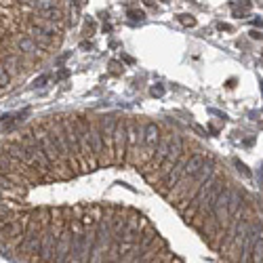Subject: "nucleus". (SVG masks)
I'll return each instance as SVG.
<instances>
[{
    "mask_svg": "<svg viewBox=\"0 0 263 263\" xmlns=\"http://www.w3.org/2000/svg\"><path fill=\"white\" fill-rule=\"evenodd\" d=\"M114 213L116 211H109V215H103L99 219V223H97L91 263H107L109 248H112V242H114Z\"/></svg>",
    "mask_w": 263,
    "mask_h": 263,
    "instance_id": "f257e3e1",
    "label": "nucleus"
},
{
    "mask_svg": "<svg viewBox=\"0 0 263 263\" xmlns=\"http://www.w3.org/2000/svg\"><path fill=\"white\" fill-rule=\"evenodd\" d=\"M45 215V211H38V213H32V217L27 219V228H25V234L21 238V244H19V251L25 253V255H34V253H40V244H43V234H45V219H40Z\"/></svg>",
    "mask_w": 263,
    "mask_h": 263,
    "instance_id": "f03ea898",
    "label": "nucleus"
},
{
    "mask_svg": "<svg viewBox=\"0 0 263 263\" xmlns=\"http://www.w3.org/2000/svg\"><path fill=\"white\" fill-rule=\"evenodd\" d=\"M61 232H63L61 219H57V221L53 219L51 223H47L45 234H43V244H40V261H43V263H53Z\"/></svg>",
    "mask_w": 263,
    "mask_h": 263,
    "instance_id": "7ed1b4c3",
    "label": "nucleus"
},
{
    "mask_svg": "<svg viewBox=\"0 0 263 263\" xmlns=\"http://www.w3.org/2000/svg\"><path fill=\"white\" fill-rule=\"evenodd\" d=\"M143 131L145 124H141L139 120H129V145H127V160L129 164L137 162V154H141L143 147Z\"/></svg>",
    "mask_w": 263,
    "mask_h": 263,
    "instance_id": "20e7f679",
    "label": "nucleus"
},
{
    "mask_svg": "<svg viewBox=\"0 0 263 263\" xmlns=\"http://www.w3.org/2000/svg\"><path fill=\"white\" fill-rule=\"evenodd\" d=\"M162 141V131L156 122H145V131H143V147H141V160L147 164L152 156L156 154V147Z\"/></svg>",
    "mask_w": 263,
    "mask_h": 263,
    "instance_id": "39448f33",
    "label": "nucleus"
},
{
    "mask_svg": "<svg viewBox=\"0 0 263 263\" xmlns=\"http://www.w3.org/2000/svg\"><path fill=\"white\" fill-rule=\"evenodd\" d=\"M261 232H263V226L259 223V221H257V223H251V228H248L242 244L238 246V251H240L238 263H253V248H255L257 240L261 238Z\"/></svg>",
    "mask_w": 263,
    "mask_h": 263,
    "instance_id": "423d86ee",
    "label": "nucleus"
},
{
    "mask_svg": "<svg viewBox=\"0 0 263 263\" xmlns=\"http://www.w3.org/2000/svg\"><path fill=\"white\" fill-rule=\"evenodd\" d=\"M27 228V221L19 215H13L9 221H3V242H15L23 238Z\"/></svg>",
    "mask_w": 263,
    "mask_h": 263,
    "instance_id": "0eeeda50",
    "label": "nucleus"
},
{
    "mask_svg": "<svg viewBox=\"0 0 263 263\" xmlns=\"http://www.w3.org/2000/svg\"><path fill=\"white\" fill-rule=\"evenodd\" d=\"M57 34H59V32L55 30V25L49 23V21L40 23V25H34L32 30H30V36L38 43V47H53V45L59 40Z\"/></svg>",
    "mask_w": 263,
    "mask_h": 263,
    "instance_id": "6e6552de",
    "label": "nucleus"
},
{
    "mask_svg": "<svg viewBox=\"0 0 263 263\" xmlns=\"http://www.w3.org/2000/svg\"><path fill=\"white\" fill-rule=\"evenodd\" d=\"M127 145H129V120H118V127L114 133V152H116V162L127 160Z\"/></svg>",
    "mask_w": 263,
    "mask_h": 263,
    "instance_id": "1a4fd4ad",
    "label": "nucleus"
},
{
    "mask_svg": "<svg viewBox=\"0 0 263 263\" xmlns=\"http://www.w3.org/2000/svg\"><path fill=\"white\" fill-rule=\"evenodd\" d=\"M36 137H38V143L43 145V149H45V154L49 156V160L55 164V162H63V158H61V152H59V145H57V141H55V137H53V133L51 131H36Z\"/></svg>",
    "mask_w": 263,
    "mask_h": 263,
    "instance_id": "9d476101",
    "label": "nucleus"
},
{
    "mask_svg": "<svg viewBox=\"0 0 263 263\" xmlns=\"http://www.w3.org/2000/svg\"><path fill=\"white\" fill-rule=\"evenodd\" d=\"M17 49L21 53H36L38 51V43L32 36H21V38H17Z\"/></svg>",
    "mask_w": 263,
    "mask_h": 263,
    "instance_id": "9b49d317",
    "label": "nucleus"
},
{
    "mask_svg": "<svg viewBox=\"0 0 263 263\" xmlns=\"http://www.w3.org/2000/svg\"><path fill=\"white\" fill-rule=\"evenodd\" d=\"M38 17L43 19V21H49V23H57V21H61V17H63V13L55 7V9H49V11H43V13H38Z\"/></svg>",
    "mask_w": 263,
    "mask_h": 263,
    "instance_id": "f8f14e48",
    "label": "nucleus"
},
{
    "mask_svg": "<svg viewBox=\"0 0 263 263\" xmlns=\"http://www.w3.org/2000/svg\"><path fill=\"white\" fill-rule=\"evenodd\" d=\"M242 209V196H240V192L236 190H232V198H230V215L232 217H236Z\"/></svg>",
    "mask_w": 263,
    "mask_h": 263,
    "instance_id": "ddd939ff",
    "label": "nucleus"
},
{
    "mask_svg": "<svg viewBox=\"0 0 263 263\" xmlns=\"http://www.w3.org/2000/svg\"><path fill=\"white\" fill-rule=\"evenodd\" d=\"M253 263H263V236L257 240L253 248Z\"/></svg>",
    "mask_w": 263,
    "mask_h": 263,
    "instance_id": "4468645a",
    "label": "nucleus"
},
{
    "mask_svg": "<svg viewBox=\"0 0 263 263\" xmlns=\"http://www.w3.org/2000/svg\"><path fill=\"white\" fill-rule=\"evenodd\" d=\"M49 9H55L53 0H38L36 3V13H43V11H49Z\"/></svg>",
    "mask_w": 263,
    "mask_h": 263,
    "instance_id": "2eb2a0df",
    "label": "nucleus"
},
{
    "mask_svg": "<svg viewBox=\"0 0 263 263\" xmlns=\"http://www.w3.org/2000/svg\"><path fill=\"white\" fill-rule=\"evenodd\" d=\"M9 82H11V74L3 67V70H0V89L7 91L9 89Z\"/></svg>",
    "mask_w": 263,
    "mask_h": 263,
    "instance_id": "dca6fc26",
    "label": "nucleus"
},
{
    "mask_svg": "<svg viewBox=\"0 0 263 263\" xmlns=\"http://www.w3.org/2000/svg\"><path fill=\"white\" fill-rule=\"evenodd\" d=\"M127 15H129L133 21H143V19H145V13H143V11H139V9H129Z\"/></svg>",
    "mask_w": 263,
    "mask_h": 263,
    "instance_id": "f3484780",
    "label": "nucleus"
},
{
    "mask_svg": "<svg viewBox=\"0 0 263 263\" xmlns=\"http://www.w3.org/2000/svg\"><path fill=\"white\" fill-rule=\"evenodd\" d=\"M179 21H181L183 25H187V27H194V25H196V17L187 15V13H183V15H179Z\"/></svg>",
    "mask_w": 263,
    "mask_h": 263,
    "instance_id": "a211bd4d",
    "label": "nucleus"
},
{
    "mask_svg": "<svg viewBox=\"0 0 263 263\" xmlns=\"http://www.w3.org/2000/svg\"><path fill=\"white\" fill-rule=\"evenodd\" d=\"M149 93L154 95V97H162V95H164V87H162V85H156V87H152Z\"/></svg>",
    "mask_w": 263,
    "mask_h": 263,
    "instance_id": "6ab92c4d",
    "label": "nucleus"
},
{
    "mask_svg": "<svg viewBox=\"0 0 263 263\" xmlns=\"http://www.w3.org/2000/svg\"><path fill=\"white\" fill-rule=\"evenodd\" d=\"M234 164H236V167H238V171H242V173H244L246 177H251V171H248V169L244 167V164H242L240 160H234Z\"/></svg>",
    "mask_w": 263,
    "mask_h": 263,
    "instance_id": "aec40b11",
    "label": "nucleus"
},
{
    "mask_svg": "<svg viewBox=\"0 0 263 263\" xmlns=\"http://www.w3.org/2000/svg\"><path fill=\"white\" fill-rule=\"evenodd\" d=\"M93 30H95V23L91 21V23H87V27H85V34H87V36H93Z\"/></svg>",
    "mask_w": 263,
    "mask_h": 263,
    "instance_id": "412c9836",
    "label": "nucleus"
},
{
    "mask_svg": "<svg viewBox=\"0 0 263 263\" xmlns=\"http://www.w3.org/2000/svg\"><path fill=\"white\" fill-rule=\"evenodd\" d=\"M47 80H49L47 76H40V78H36V80H34V85H36V87H43V85H45V82H47Z\"/></svg>",
    "mask_w": 263,
    "mask_h": 263,
    "instance_id": "4be33fe9",
    "label": "nucleus"
},
{
    "mask_svg": "<svg viewBox=\"0 0 263 263\" xmlns=\"http://www.w3.org/2000/svg\"><path fill=\"white\" fill-rule=\"evenodd\" d=\"M217 27H219L221 32H232V25H228V23H219Z\"/></svg>",
    "mask_w": 263,
    "mask_h": 263,
    "instance_id": "5701e85b",
    "label": "nucleus"
},
{
    "mask_svg": "<svg viewBox=\"0 0 263 263\" xmlns=\"http://www.w3.org/2000/svg\"><path fill=\"white\" fill-rule=\"evenodd\" d=\"M109 67H112V72H114V74H118V72H120V65H118L116 61H112V63H109Z\"/></svg>",
    "mask_w": 263,
    "mask_h": 263,
    "instance_id": "b1692460",
    "label": "nucleus"
},
{
    "mask_svg": "<svg viewBox=\"0 0 263 263\" xmlns=\"http://www.w3.org/2000/svg\"><path fill=\"white\" fill-rule=\"evenodd\" d=\"M251 38H255V40H261V38H263V34H261V32H257V30H253V32H251Z\"/></svg>",
    "mask_w": 263,
    "mask_h": 263,
    "instance_id": "393cba45",
    "label": "nucleus"
},
{
    "mask_svg": "<svg viewBox=\"0 0 263 263\" xmlns=\"http://www.w3.org/2000/svg\"><path fill=\"white\" fill-rule=\"evenodd\" d=\"M253 23H255V25H257V27H261V25H263V19H255V21H253Z\"/></svg>",
    "mask_w": 263,
    "mask_h": 263,
    "instance_id": "a878e982",
    "label": "nucleus"
},
{
    "mask_svg": "<svg viewBox=\"0 0 263 263\" xmlns=\"http://www.w3.org/2000/svg\"><path fill=\"white\" fill-rule=\"evenodd\" d=\"M152 263H167L164 259H152Z\"/></svg>",
    "mask_w": 263,
    "mask_h": 263,
    "instance_id": "bb28decb",
    "label": "nucleus"
},
{
    "mask_svg": "<svg viewBox=\"0 0 263 263\" xmlns=\"http://www.w3.org/2000/svg\"><path fill=\"white\" fill-rule=\"evenodd\" d=\"M162 3H169V0H162Z\"/></svg>",
    "mask_w": 263,
    "mask_h": 263,
    "instance_id": "cd10ccee",
    "label": "nucleus"
}]
</instances>
